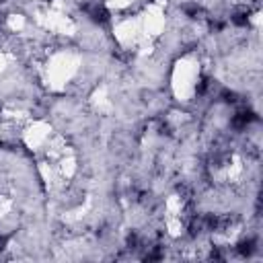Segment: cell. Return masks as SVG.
Masks as SVG:
<instances>
[{
    "mask_svg": "<svg viewBox=\"0 0 263 263\" xmlns=\"http://www.w3.org/2000/svg\"><path fill=\"white\" fill-rule=\"evenodd\" d=\"M10 60H12V55L8 51L0 49V80L10 72Z\"/></svg>",
    "mask_w": 263,
    "mask_h": 263,
    "instance_id": "obj_2",
    "label": "cell"
},
{
    "mask_svg": "<svg viewBox=\"0 0 263 263\" xmlns=\"http://www.w3.org/2000/svg\"><path fill=\"white\" fill-rule=\"evenodd\" d=\"M201 80H203V66L199 55L195 51H185L183 55H179L168 78V86L175 101L187 105L195 97H199Z\"/></svg>",
    "mask_w": 263,
    "mask_h": 263,
    "instance_id": "obj_1",
    "label": "cell"
}]
</instances>
